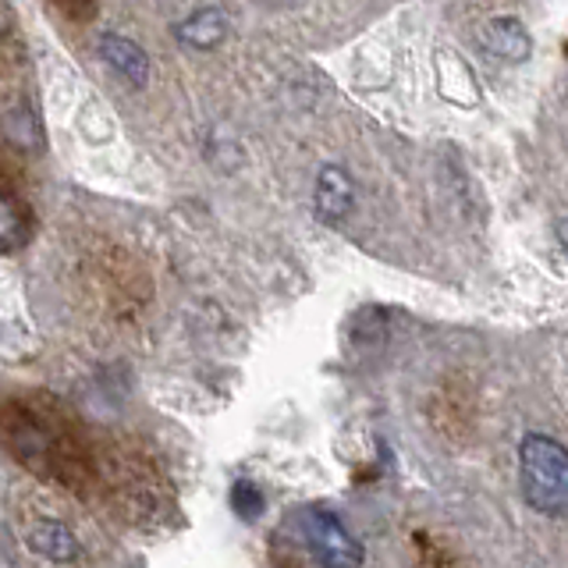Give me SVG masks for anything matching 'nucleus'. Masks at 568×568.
Segmentation results:
<instances>
[{
    "mask_svg": "<svg viewBox=\"0 0 568 568\" xmlns=\"http://www.w3.org/2000/svg\"><path fill=\"white\" fill-rule=\"evenodd\" d=\"M0 437H4L8 452L22 462L26 469H32L36 476L53 479L61 487H85L89 479V452L79 444V437L68 430V426L43 419L36 413H14L4 416L0 423Z\"/></svg>",
    "mask_w": 568,
    "mask_h": 568,
    "instance_id": "obj_1",
    "label": "nucleus"
},
{
    "mask_svg": "<svg viewBox=\"0 0 568 568\" xmlns=\"http://www.w3.org/2000/svg\"><path fill=\"white\" fill-rule=\"evenodd\" d=\"M523 497L532 511L568 515V448L547 434H526L519 444Z\"/></svg>",
    "mask_w": 568,
    "mask_h": 568,
    "instance_id": "obj_2",
    "label": "nucleus"
},
{
    "mask_svg": "<svg viewBox=\"0 0 568 568\" xmlns=\"http://www.w3.org/2000/svg\"><path fill=\"white\" fill-rule=\"evenodd\" d=\"M302 537L320 568H363V544L352 537V529L327 508L302 511Z\"/></svg>",
    "mask_w": 568,
    "mask_h": 568,
    "instance_id": "obj_3",
    "label": "nucleus"
},
{
    "mask_svg": "<svg viewBox=\"0 0 568 568\" xmlns=\"http://www.w3.org/2000/svg\"><path fill=\"white\" fill-rule=\"evenodd\" d=\"M476 43L484 47V53H490L494 61H505V64H523L532 53L529 29L511 14H497V18H490V22L479 26Z\"/></svg>",
    "mask_w": 568,
    "mask_h": 568,
    "instance_id": "obj_4",
    "label": "nucleus"
},
{
    "mask_svg": "<svg viewBox=\"0 0 568 568\" xmlns=\"http://www.w3.org/2000/svg\"><path fill=\"white\" fill-rule=\"evenodd\" d=\"M313 206L316 217L324 224H342L352 217L355 210V182L342 164H327L316 174V189H313Z\"/></svg>",
    "mask_w": 568,
    "mask_h": 568,
    "instance_id": "obj_5",
    "label": "nucleus"
},
{
    "mask_svg": "<svg viewBox=\"0 0 568 568\" xmlns=\"http://www.w3.org/2000/svg\"><path fill=\"white\" fill-rule=\"evenodd\" d=\"M100 58L103 64L114 71L118 79H124L129 85H146L150 79V58L135 40L118 32H103L100 36Z\"/></svg>",
    "mask_w": 568,
    "mask_h": 568,
    "instance_id": "obj_6",
    "label": "nucleus"
},
{
    "mask_svg": "<svg viewBox=\"0 0 568 568\" xmlns=\"http://www.w3.org/2000/svg\"><path fill=\"white\" fill-rule=\"evenodd\" d=\"M174 40L192 50H217L227 40V14L221 8H200L174 26Z\"/></svg>",
    "mask_w": 568,
    "mask_h": 568,
    "instance_id": "obj_7",
    "label": "nucleus"
},
{
    "mask_svg": "<svg viewBox=\"0 0 568 568\" xmlns=\"http://www.w3.org/2000/svg\"><path fill=\"white\" fill-rule=\"evenodd\" d=\"M32 239V217L22 200L0 192V253H18Z\"/></svg>",
    "mask_w": 568,
    "mask_h": 568,
    "instance_id": "obj_8",
    "label": "nucleus"
},
{
    "mask_svg": "<svg viewBox=\"0 0 568 568\" xmlns=\"http://www.w3.org/2000/svg\"><path fill=\"white\" fill-rule=\"evenodd\" d=\"M29 547L47 561H71L79 555V540L64 523H40L29 532Z\"/></svg>",
    "mask_w": 568,
    "mask_h": 568,
    "instance_id": "obj_9",
    "label": "nucleus"
},
{
    "mask_svg": "<svg viewBox=\"0 0 568 568\" xmlns=\"http://www.w3.org/2000/svg\"><path fill=\"white\" fill-rule=\"evenodd\" d=\"M231 505H235V511L242 515V519L253 523L256 515L263 511V494L253 484H245V479H242V484H235V490H231Z\"/></svg>",
    "mask_w": 568,
    "mask_h": 568,
    "instance_id": "obj_10",
    "label": "nucleus"
},
{
    "mask_svg": "<svg viewBox=\"0 0 568 568\" xmlns=\"http://www.w3.org/2000/svg\"><path fill=\"white\" fill-rule=\"evenodd\" d=\"M555 235H558V245H561V253L568 256V217H561V221L555 224Z\"/></svg>",
    "mask_w": 568,
    "mask_h": 568,
    "instance_id": "obj_11",
    "label": "nucleus"
},
{
    "mask_svg": "<svg viewBox=\"0 0 568 568\" xmlns=\"http://www.w3.org/2000/svg\"><path fill=\"white\" fill-rule=\"evenodd\" d=\"M263 8H271V11H284V8H295L302 4V0H260Z\"/></svg>",
    "mask_w": 568,
    "mask_h": 568,
    "instance_id": "obj_12",
    "label": "nucleus"
},
{
    "mask_svg": "<svg viewBox=\"0 0 568 568\" xmlns=\"http://www.w3.org/2000/svg\"><path fill=\"white\" fill-rule=\"evenodd\" d=\"M8 29V14H4V4H0V32Z\"/></svg>",
    "mask_w": 568,
    "mask_h": 568,
    "instance_id": "obj_13",
    "label": "nucleus"
}]
</instances>
